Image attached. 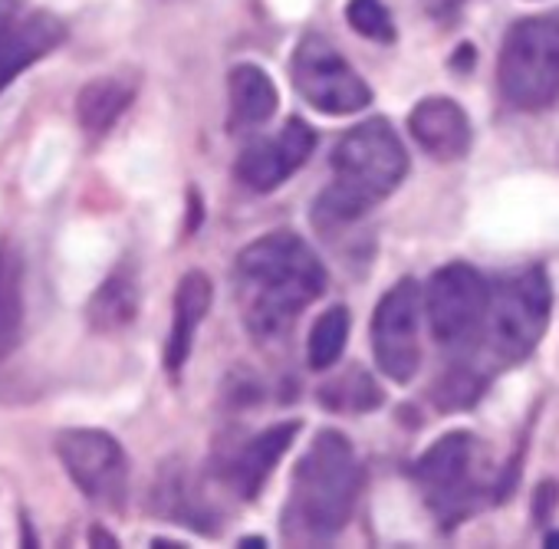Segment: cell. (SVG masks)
<instances>
[{
  "label": "cell",
  "mask_w": 559,
  "mask_h": 549,
  "mask_svg": "<svg viewBox=\"0 0 559 549\" xmlns=\"http://www.w3.org/2000/svg\"><path fill=\"white\" fill-rule=\"evenodd\" d=\"M490 290L467 263L441 266L425 287V317L431 336L444 346H457L484 326Z\"/></svg>",
  "instance_id": "10"
},
{
  "label": "cell",
  "mask_w": 559,
  "mask_h": 549,
  "mask_svg": "<svg viewBox=\"0 0 559 549\" xmlns=\"http://www.w3.org/2000/svg\"><path fill=\"white\" fill-rule=\"evenodd\" d=\"M333 184L317 201V227L349 224L389 198L408 171L405 145L385 119L349 129L333 148Z\"/></svg>",
  "instance_id": "2"
},
{
  "label": "cell",
  "mask_w": 559,
  "mask_h": 549,
  "mask_svg": "<svg viewBox=\"0 0 559 549\" xmlns=\"http://www.w3.org/2000/svg\"><path fill=\"white\" fill-rule=\"evenodd\" d=\"M317 132L304 119H287L273 139L250 142L237 158V178L250 191H273L313 155Z\"/></svg>",
  "instance_id": "11"
},
{
  "label": "cell",
  "mask_w": 559,
  "mask_h": 549,
  "mask_svg": "<svg viewBox=\"0 0 559 549\" xmlns=\"http://www.w3.org/2000/svg\"><path fill=\"white\" fill-rule=\"evenodd\" d=\"M24 330V253L14 240H0V362H4Z\"/></svg>",
  "instance_id": "16"
},
{
  "label": "cell",
  "mask_w": 559,
  "mask_h": 549,
  "mask_svg": "<svg viewBox=\"0 0 559 549\" xmlns=\"http://www.w3.org/2000/svg\"><path fill=\"white\" fill-rule=\"evenodd\" d=\"M497 80L507 103L516 109H543L559 96V21H520L497 60Z\"/></svg>",
  "instance_id": "5"
},
{
  "label": "cell",
  "mask_w": 559,
  "mask_h": 549,
  "mask_svg": "<svg viewBox=\"0 0 559 549\" xmlns=\"http://www.w3.org/2000/svg\"><path fill=\"white\" fill-rule=\"evenodd\" d=\"M234 287L247 330L257 339H273L323 294L326 270L304 237L276 230L240 250Z\"/></svg>",
  "instance_id": "1"
},
{
  "label": "cell",
  "mask_w": 559,
  "mask_h": 549,
  "mask_svg": "<svg viewBox=\"0 0 559 549\" xmlns=\"http://www.w3.org/2000/svg\"><path fill=\"white\" fill-rule=\"evenodd\" d=\"M362 487L353 444L340 431H323L294 474L287 503V536L323 539L346 526Z\"/></svg>",
  "instance_id": "3"
},
{
  "label": "cell",
  "mask_w": 559,
  "mask_h": 549,
  "mask_svg": "<svg viewBox=\"0 0 559 549\" xmlns=\"http://www.w3.org/2000/svg\"><path fill=\"white\" fill-rule=\"evenodd\" d=\"M139 313V277L129 263H119L109 281L90 300V326L99 333H116L129 326Z\"/></svg>",
  "instance_id": "18"
},
{
  "label": "cell",
  "mask_w": 559,
  "mask_h": 549,
  "mask_svg": "<svg viewBox=\"0 0 559 549\" xmlns=\"http://www.w3.org/2000/svg\"><path fill=\"white\" fill-rule=\"evenodd\" d=\"M408 129L415 142L435 162H444V165L464 158L471 148V122L454 99H441V96L421 99L408 116Z\"/></svg>",
  "instance_id": "13"
},
{
  "label": "cell",
  "mask_w": 559,
  "mask_h": 549,
  "mask_svg": "<svg viewBox=\"0 0 559 549\" xmlns=\"http://www.w3.org/2000/svg\"><path fill=\"white\" fill-rule=\"evenodd\" d=\"M57 454L73 484L99 506L122 510L129 493V464L122 444L96 428H67L57 434Z\"/></svg>",
  "instance_id": "8"
},
{
  "label": "cell",
  "mask_w": 559,
  "mask_h": 549,
  "mask_svg": "<svg viewBox=\"0 0 559 549\" xmlns=\"http://www.w3.org/2000/svg\"><path fill=\"white\" fill-rule=\"evenodd\" d=\"M415 480L425 490L435 516L448 526L474 513L480 500H487V493L497 497L493 490H487L490 477L484 467L480 441L467 431H451L435 441L415 464Z\"/></svg>",
  "instance_id": "4"
},
{
  "label": "cell",
  "mask_w": 559,
  "mask_h": 549,
  "mask_svg": "<svg viewBox=\"0 0 559 549\" xmlns=\"http://www.w3.org/2000/svg\"><path fill=\"white\" fill-rule=\"evenodd\" d=\"M135 96V86L126 83V80H116V76H106V80H93L83 86L80 99H76V116H80V126L90 132V135H103L116 126V119L129 109Z\"/></svg>",
  "instance_id": "19"
},
{
  "label": "cell",
  "mask_w": 559,
  "mask_h": 549,
  "mask_svg": "<svg viewBox=\"0 0 559 549\" xmlns=\"http://www.w3.org/2000/svg\"><path fill=\"white\" fill-rule=\"evenodd\" d=\"M549 307H552V294L539 266L513 273L510 281L490 290V303L484 317L487 349L500 362L526 359L546 333Z\"/></svg>",
  "instance_id": "6"
},
{
  "label": "cell",
  "mask_w": 559,
  "mask_h": 549,
  "mask_svg": "<svg viewBox=\"0 0 559 549\" xmlns=\"http://www.w3.org/2000/svg\"><path fill=\"white\" fill-rule=\"evenodd\" d=\"M17 14H21V4H17V0H0V34H4V31L14 24Z\"/></svg>",
  "instance_id": "24"
},
{
  "label": "cell",
  "mask_w": 559,
  "mask_h": 549,
  "mask_svg": "<svg viewBox=\"0 0 559 549\" xmlns=\"http://www.w3.org/2000/svg\"><path fill=\"white\" fill-rule=\"evenodd\" d=\"M300 434L297 421H280L260 434H253L250 441H243L237 447V454L227 464V480L240 497H257V490L263 487L266 474L276 467V461L284 457V451L294 444V438Z\"/></svg>",
  "instance_id": "14"
},
{
  "label": "cell",
  "mask_w": 559,
  "mask_h": 549,
  "mask_svg": "<svg viewBox=\"0 0 559 549\" xmlns=\"http://www.w3.org/2000/svg\"><path fill=\"white\" fill-rule=\"evenodd\" d=\"M421 313L425 294L415 281L395 284L376 307L372 349L392 382H412L421 366Z\"/></svg>",
  "instance_id": "9"
},
{
  "label": "cell",
  "mask_w": 559,
  "mask_h": 549,
  "mask_svg": "<svg viewBox=\"0 0 559 549\" xmlns=\"http://www.w3.org/2000/svg\"><path fill=\"white\" fill-rule=\"evenodd\" d=\"M290 76L297 93L326 116H349L372 103V89L366 86V80L326 37L317 34L300 40L290 63Z\"/></svg>",
  "instance_id": "7"
},
{
  "label": "cell",
  "mask_w": 559,
  "mask_h": 549,
  "mask_svg": "<svg viewBox=\"0 0 559 549\" xmlns=\"http://www.w3.org/2000/svg\"><path fill=\"white\" fill-rule=\"evenodd\" d=\"M317 398H320L323 408H330L336 415H362V411L379 408L385 395H382L379 382L366 369L349 366L346 372H340L326 385H320Z\"/></svg>",
  "instance_id": "20"
},
{
  "label": "cell",
  "mask_w": 559,
  "mask_h": 549,
  "mask_svg": "<svg viewBox=\"0 0 559 549\" xmlns=\"http://www.w3.org/2000/svg\"><path fill=\"white\" fill-rule=\"evenodd\" d=\"M346 17H349L353 31L369 40H379V44L395 40V24H392V14L385 11L382 0H349Z\"/></svg>",
  "instance_id": "22"
},
{
  "label": "cell",
  "mask_w": 559,
  "mask_h": 549,
  "mask_svg": "<svg viewBox=\"0 0 559 549\" xmlns=\"http://www.w3.org/2000/svg\"><path fill=\"white\" fill-rule=\"evenodd\" d=\"M67 37V27L50 11L17 14L14 24L0 34V93H4L24 70L53 53Z\"/></svg>",
  "instance_id": "12"
},
{
  "label": "cell",
  "mask_w": 559,
  "mask_h": 549,
  "mask_svg": "<svg viewBox=\"0 0 559 549\" xmlns=\"http://www.w3.org/2000/svg\"><path fill=\"white\" fill-rule=\"evenodd\" d=\"M346 339H349V310H346V307L326 310V313L313 323V333H310V346H307L310 366H313L317 372H326L330 366H336L340 356H343Z\"/></svg>",
  "instance_id": "21"
},
{
  "label": "cell",
  "mask_w": 559,
  "mask_h": 549,
  "mask_svg": "<svg viewBox=\"0 0 559 549\" xmlns=\"http://www.w3.org/2000/svg\"><path fill=\"white\" fill-rule=\"evenodd\" d=\"M546 546H559V533H549L546 536Z\"/></svg>",
  "instance_id": "27"
},
{
  "label": "cell",
  "mask_w": 559,
  "mask_h": 549,
  "mask_svg": "<svg viewBox=\"0 0 559 549\" xmlns=\"http://www.w3.org/2000/svg\"><path fill=\"white\" fill-rule=\"evenodd\" d=\"M90 539H93V546H116V539H112V536H106V533H103V526H93V536H90Z\"/></svg>",
  "instance_id": "26"
},
{
  "label": "cell",
  "mask_w": 559,
  "mask_h": 549,
  "mask_svg": "<svg viewBox=\"0 0 559 549\" xmlns=\"http://www.w3.org/2000/svg\"><path fill=\"white\" fill-rule=\"evenodd\" d=\"M421 4H425L428 11H438V14H444V11H454L457 4H464V0H421Z\"/></svg>",
  "instance_id": "25"
},
{
  "label": "cell",
  "mask_w": 559,
  "mask_h": 549,
  "mask_svg": "<svg viewBox=\"0 0 559 549\" xmlns=\"http://www.w3.org/2000/svg\"><path fill=\"white\" fill-rule=\"evenodd\" d=\"M207 307H211V281L201 270L185 273L175 290V320H171V333H168V346H165V366L171 375H178L181 366L188 362L194 333H198L201 320L207 317Z\"/></svg>",
  "instance_id": "15"
},
{
  "label": "cell",
  "mask_w": 559,
  "mask_h": 549,
  "mask_svg": "<svg viewBox=\"0 0 559 549\" xmlns=\"http://www.w3.org/2000/svg\"><path fill=\"white\" fill-rule=\"evenodd\" d=\"M477 395H480V379L471 369H448V375L441 379V385L435 392V402L441 411H461Z\"/></svg>",
  "instance_id": "23"
},
{
  "label": "cell",
  "mask_w": 559,
  "mask_h": 549,
  "mask_svg": "<svg viewBox=\"0 0 559 549\" xmlns=\"http://www.w3.org/2000/svg\"><path fill=\"white\" fill-rule=\"evenodd\" d=\"M230 93V129H253L263 126L276 112V86L260 67H234L227 76Z\"/></svg>",
  "instance_id": "17"
}]
</instances>
